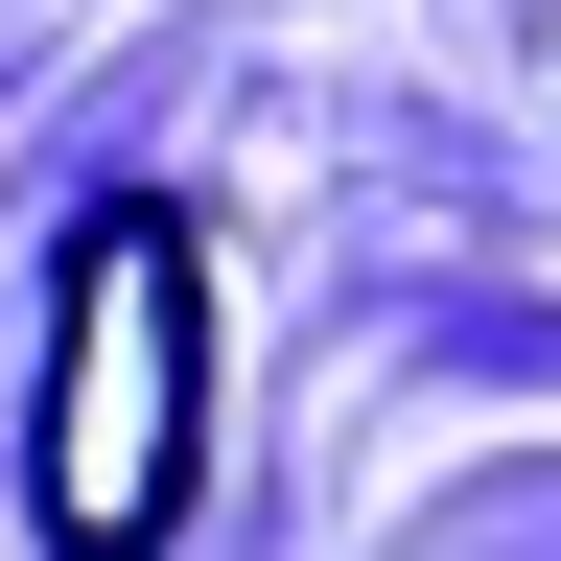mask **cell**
<instances>
[{
  "mask_svg": "<svg viewBox=\"0 0 561 561\" xmlns=\"http://www.w3.org/2000/svg\"><path fill=\"white\" fill-rule=\"evenodd\" d=\"M187 468H210V257H187V210H94L70 305H47V421H24L47 561H164Z\"/></svg>",
  "mask_w": 561,
  "mask_h": 561,
  "instance_id": "obj_1",
  "label": "cell"
}]
</instances>
